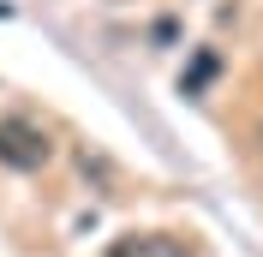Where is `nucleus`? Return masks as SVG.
<instances>
[{
  "mask_svg": "<svg viewBox=\"0 0 263 257\" xmlns=\"http://www.w3.org/2000/svg\"><path fill=\"white\" fill-rule=\"evenodd\" d=\"M54 156V144H48V132L42 126H30V120H0V161L6 168H18V174H30V168H42V161Z\"/></svg>",
  "mask_w": 263,
  "mask_h": 257,
  "instance_id": "obj_1",
  "label": "nucleus"
},
{
  "mask_svg": "<svg viewBox=\"0 0 263 257\" xmlns=\"http://www.w3.org/2000/svg\"><path fill=\"white\" fill-rule=\"evenodd\" d=\"M215 72V54H197V66H192V78H185V96H197L203 90V78Z\"/></svg>",
  "mask_w": 263,
  "mask_h": 257,
  "instance_id": "obj_3",
  "label": "nucleus"
},
{
  "mask_svg": "<svg viewBox=\"0 0 263 257\" xmlns=\"http://www.w3.org/2000/svg\"><path fill=\"white\" fill-rule=\"evenodd\" d=\"M108 257H192L174 233H126L108 245Z\"/></svg>",
  "mask_w": 263,
  "mask_h": 257,
  "instance_id": "obj_2",
  "label": "nucleus"
}]
</instances>
